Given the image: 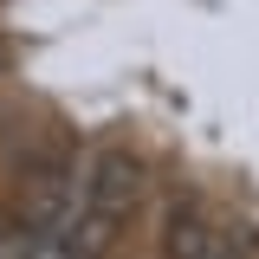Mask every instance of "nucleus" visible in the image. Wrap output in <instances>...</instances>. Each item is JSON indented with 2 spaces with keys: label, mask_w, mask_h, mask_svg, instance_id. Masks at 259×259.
Wrapping results in <instances>:
<instances>
[{
  "label": "nucleus",
  "mask_w": 259,
  "mask_h": 259,
  "mask_svg": "<svg viewBox=\"0 0 259 259\" xmlns=\"http://www.w3.org/2000/svg\"><path fill=\"white\" fill-rule=\"evenodd\" d=\"M143 194H149L143 162L130 156L123 143H97V149H84V168H78V201H84V207L130 221V214L143 207Z\"/></svg>",
  "instance_id": "f257e3e1"
},
{
  "label": "nucleus",
  "mask_w": 259,
  "mask_h": 259,
  "mask_svg": "<svg viewBox=\"0 0 259 259\" xmlns=\"http://www.w3.org/2000/svg\"><path fill=\"white\" fill-rule=\"evenodd\" d=\"M214 233H221V221L207 214V201L201 194H175L156 221V259H207Z\"/></svg>",
  "instance_id": "f03ea898"
},
{
  "label": "nucleus",
  "mask_w": 259,
  "mask_h": 259,
  "mask_svg": "<svg viewBox=\"0 0 259 259\" xmlns=\"http://www.w3.org/2000/svg\"><path fill=\"white\" fill-rule=\"evenodd\" d=\"M59 240L71 246V259H110V253H117V240H123V221H117V214H97V207L78 201V214L65 221Z\"/></svg>",
  "instance_id": "7ed1b4c3"
},
{
  "label": "nucleus",
  "mask_w": 259,
  "mask_h": 259,
  "mask_svg": "<svg viewBox=\"0 0 259 259\" xmlns=\"http://www.w3.org/2000/svg\"><path fill=\"white\" fill-rule=\"evenodd\" d=\"M207 259H253V233L221 227V233H214V246H207Z\"/></svg>",
  "instance_id": "20e7f679"
},
{
  "label": "nucleus",
  "mask_w": 259,
  "mask_h": 259,
  "mask_svg": "<svg viewBox=\"0 0 259 259\" xmlns=\"http://www.w3.org/2000/svg\"><path fill=\"white\" fill-rule=\"evenodd\" d=\"M0 259H26V227H0Z\"/></svg>",
  "instance_id": "39448f33"
},
{
  "label": "nucleus",
  "mask_w": 259,
  "mask_h": 259,
  "mask_svg": "<svg viewBox=\"0 0 259 259\" xmlns=\"http://www.w3.org/2000/svg\"><path fill=\"white\" fill-rule=\"evenodd\" d=\"M0 227H13V214H7V207H0Z\"/></svg>",
  "instance_id": "423d86ee"
}]
</instances>
